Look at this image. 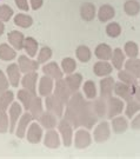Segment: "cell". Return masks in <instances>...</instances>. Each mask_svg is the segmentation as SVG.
Segmentation results:
<instances>
[{
  "instance_id": "1",
  "label": "cell",
  "mask_w": 140,
  "mask_h": 159,
  "mask_svg": "<svg viewBox=\"0 0 140 159\" xmlns=\"http://www.w3.org/2000/svg\"><path fill=\"white\" fill-rule=\"evenodd\" d=\"M79 121H80V127H84L90 130L93 126L97 124L98 121V117L95 116L93 107H92V100H86L85 104L83 105V107L80 108V111L78 112Z\"/></svg>"
},
{
  "instance_id": "2",
  "label": "cell",
  "mask_w": 140,
  "mask_h": 159,
  "mask_svg": "<svg viewBox=\"0 0 140 159\" xmlns=\"http://www.w3.org/2000/svg\"><path fill=\"white\" fill-rule=\"evenodd\" d=\"M45 106L47 111L54 113L58 118H61L62 114H64V111H65V102H61L53 93L45 97Z\"/></svg>"
},
{
  "instance_id": "3",
  "label": "cell",
  "mask_w": 140,
  "mask_h": 159,
  "mask_svg": "<svg viewBox=\"0 0 140 159\" xmlns=\"http://www.w3.org/2000/svg\"><path fill=\"white\" fill-rule=\"evenodd\" d=\"M124 108H125V104L123 99H120L119 97H110L107 99V118L112 119L114 117L121 114Z\"/></svg>"
},
{
  "instance_id": "4",
  "label": "cell",
  "mask_w": 140,
  "mask_h": 159,
  "mask_svg": "<svg viewBox=\"0 0 140 159\" xmlns=\"http://www.w3.org/2000/svg\"><path fill=\"white\" fill-rule=\"evenodd\" d=\"M58 130L62 139V144L66 148H70L73 144V126L65 119H61L58 123Z\"/></svg>"
},
{
  "instance_id": "5",
  "label": "cell",
  "mask_w": 140,
  "mask_h": 159,
  "mask_svg": "<svg viewBox=\"0 0 140 159\" xmlns=\"http://www.w3.org/2000/svg\"><path fill=\"white\" fill-rule=\"evenodd\" d=\"M92 143V136L87 129H79L75 132V137H73V144L79 150L88 148Z\"/></svg>"
},
{
  "instance_id": "6",
  "label": "cell",
  "mask_w": 140,
  "mask_h": 159,
  "mask_svg": "<svg viewBox=\"0 0 140 159\" xmlns=\"http://www.w3.org/2000/svg\"><path fill=\"white\" fill-rule=\"evenodd\" d=\"M134 89L135 86H129L123 81H118V83H114L113 92L117 94V97L123 99L124 102H127L134 96Z\"/></svg>"
},
{
  "instance_id": "7",
  "label": "cell",
  "mask_w": 140,
  "mask_h": 159,
  "mask_svg": "<svg viewBox=\"0 0 140 159\" xmlns=\"http://www.w3.org/2000/svg\"><path fill=\"white\" fill-rule=\"evenodd\" d=\"M53 94L56 96L61 102H65V105L67 104L68 99L71 98L72 96V93L70 91V89H68L67 84H66V81L65 79H58L56 80V84H54V89H53Z\"/></svg>"
},
{
  "instance_id": "8",
  "label": "cell",
  "mask_w": 140,
  "mask_h": 159,
  "mask_svg": "<svg viewBox=\"0 0 140 159\" xmlns=\"http://www.w3.org/2000/svg\"><path fill=\"white\" fill-rule=\"evenodd\" d=\"M33 120V117L32 114L29 113L28 111H26V113L21 114V117L19 118L17 123V126H16V136L19 138V139H23L24 137L26 136V131H27L29 124L32 123Z\"/></svg>"
},
{
  "instance_id": "9",
  "label": "cell",
  "mask_w": 140,
  "mask_h": 159,
  "mask_svg": "<svg viewBox=\"0 0 140 159\" xmlns=\"http://www.w3.org/2000/svg\"><path fill=\"white\" fill-rule=\"evenodd\" d=\"M26 139L31 144H38L43 139V126L39 123H31L26 131Z\"/></svg>"
},
{
  "instance_id": "10",
  "label": "cell",
  "mask_w": 140,
  "mask_h": 159,
  "mask_svg": "<svg viewBox=\"0 0 140 159\" xmlns=\"http://www.w3.org/2000/svg\"><path fill=\"white\" fill-rule=\"evenodd\" d=\"M23 114V105H20L18 102H13L10 106V133H13L16 131V126L19 118Z\"/></svg>"
},
{
  "instance_id": "11",
  "label": "cell",
  "mask_w": 140,
  "mask_h": 159,
  "mask_svg": "<svg viewBox=\"0 0 140 159\" xmlns=\"http://www.w3.org/2000/svg\"><path fill=\"white\" fill-rule=\"evenodd\" d=\"M111 136V126L107 121H101L99 125L94 129V140L97 143H104L108 140V138Z\"/></svg>"
},
{
  "instance_id": "12",
  "label": "cell",
  "mask_w": 140,
  "mask_h": 159,
  "mask_svg": "<svg viewBox=\"0 0 140 159\" xmlns=\"http://www.w3.org/2000/svg\"><path fill=\"white\" fill-rule=\"evenodd\" d=\"M38 123L43 126V129H46V130L56 129V125H58V117L54 113L46 110L38 118Z\"/></svg>"
},
{
  "instance_id": "13",
  "label": "cell",
  "mask_w": 140,
  "mask_h": 159,
  "mask_svg": "<svg viewBox=\"0 0 140 159\" xmlns=\"http://www.w3.org/2000/svg\"><path fill=\"white\" fill-rule=\"evenodd\" d=\"M18 66L20 68L21 73H28V72L38 71L39 63L31 59V58H28L27 56H20L18 59Z\"/></svg>"
},
{
  "instance_id": "14",
  "label": "cell",
  "mask_w": 140,
  "mask_h": 159,
  "mask_svg": "<svg viewBox=\"0 0 140 159\" xmlns=\"http://www.w3.org/2000/svg\"><path fill=\"white\" fill-rule=\"evenodd\" d=\"M92 107L99 119H104L107 117V99L102 97H97L92 100Z\"/></svg>"
},
{
  "instance_id": "15",
  "label": "cell",
  "mask_w": 140,
  "mask_h": 159,
  "mask_svg": "<svg viewBox=\"0 0 140 159\" xmlns=\"http://www.w3.org/2000/svg\"><path fill=\"white\" fill-rule=\"evenodd\" d=\"M6 72H7V79L10 81V84L13 87H18L21 80V71L18 66V64H10L6 68Z\"/></svg>"
},
{
  "instance_id": "16",
  "label": "cell",
  "mask_w": 140,
  "mask_h": 159,
  "mask_svg": "<svg viewBox=\"0 0 140 159\" xmlns=\"http://www.w3.org/2000/svg\"><path fill=\"white\" fill-rule=\"evenodd\" d=\"M39 94L40 97H47L53 93V89H54V80L52 79L48 75H43L39 80Z\"/></svg>"
},
{
  "instance_id": "17",
  "label": "cell",
  "mask_w": 140,
  "mask_h": 159,
  "mask_svg": "<svg viewBox=\"0 0 140 159\" xmlns=\"http://www.w3.org/2000/svg\"><path fill=\"white\" fill-rule=\"evenodd\" d=\"M114 78L113 77H104L100 80V97L108 99L110 97H112L113 90H114Z\"/></svg>"
},
{
  "instance_id": "18",
  "label": "cell",
  "mask_w": 140,
  "mask_h": 159,
  "mask_svg": "<svg viewBox=\"0 0 140 159\" xmlns=\"http://www.w3.org/2000/svg\"><path fill=\"white\" fill-rule=\"evenodd\" d=\"M43 72H44V74L51 77L53 80L61 79L62 77H64V72H62L61 67L56 63H54V61L45 64L43 66Z\"/></svg>"
},
{
  "instance_id": "19",
  "label": "cell",
  "mask_w": 140,
  "mask_h": 159,
  "mask_svg": "<svg viewBox=\"0 0 140 159\" xmlns=\"http://www.w3.org/2000/svg\"><path fill=\"white\" fill-rule=\"evenodd\" d=\"M60 139L61 138H60L59 132H56L54 129H51V130H47L44 137V144L48 148H58L61 144Z\"/></svg>"
},
{
  "instance_id": "20",
  "label": "cell",
  "mask_w": 140,
  "mask_h": 159,
  "mask_svg": "<svg viewBox=\"0 0 140 159\" xmlns=\"http://www.w3.org/2000/svg\"><path fill=\"white\" fill-rule=\"evenodd\" d=\"M17 96H18L19 102H21V105H23L24 110H25V111H28L31 104H32V102L34 100V98L37 97V92H32V91H29V90H26V89H21V90L18 91Z\"/></svg>"
},
{
  "instance_id": "21",
  "label": "cell",
  "mask_w": 140,
  "mask_h": 159,
  "mask_svg": "<svg viewBox=\"0 0 140 159\" xmlns=\"http://www.w3.org/2000/svg\"><path fill=\"white\" fill-rule=\"evenodd\" d=\"M20 83L23 85V89L29 90L32 92H37V84H38V73H37V71L25 73L23 79L20 80Z\"/></svg>"
},
{
  "instance_id": "22",
  "label": "cell",
  "mask_w": 140,
  "mask_h": 159,
  "mask_svg": "<svg viewBox=\"0 0 140 159\" xmlns=\"http://www.w3.org/2000/svg\"><path fill=\"white\" fill-rule=\"evenodd\" d=\"M7 39L10 41V45L17 50V51H20L24 48V41H25V35H24L21 32L19 31H11L8 35H7Z\"/></svg>"
},
{
  "instance_id": "23",
  "label": "cell",
  "mask_w": 140,
  "mask_h": 159,
  "mask_svg": "<svg viewBox=\"0 0 140 159\" xmlns=\"http://www.w3.org/2000/svg\"><path fill=\"white\" fill-rule=\"evenodd\" d=\"M85 102L86 100L84 99L83 93L77 91L75 93H72V96H71V98L68 99L67 104H66V107L78 113L79 111H80V108L83 107V105L85 104Z\"/></svg>"
},
{
  "instance_id": "24",
  "label": "cell",
  "mask_w": 140,
  "mask_h": 159,
  "mask_svg": "<svg viewBox=\"0 0 140 159\" xmlns=\"http://www.w3.org/2000/svg\"><path fill=\"white\" fill-rule=\"evenodd\" d=\"M112 71H113L112 64H110L108 61H105V60H99L93 66V72H94V74L98 75V77H100V78L110 75V74L112 73Z\"/></svg>"
},
{
  "instance_id": "25",
  "label": "cell",
  "mask_w": 140,
  "mask_h": 159,
  "mask_svg": "<svg viewBox=\"0 0 140 159\" xmlns=\"http://www.w3.org/2000/svg\"><path fill=\"white\" fill-rule=\"evenodd\" d=\"M65 81H66L71 93H75L77 91H79L80 86L83 84V75L80 73H74L73 72L71 74H67V77L65 78Z\"/></svg>"
},
{
  "instance_id": "26",
  "label": "cell",
  "mask_w": 140,
  "mask_h": 159,
  "mask_svg": "<svg viewBox=\"0 0 140 159\" xmlns=\"http://www.w3.org/2000/svg\"><path fill=\"white\" fill-rule=\"evenodd\" d=\"M111 127L114 133L117 134H121V133H125L127 129H129V121L125 117H121V116H117L112 118V121H111Z\"/></svg>"
},
{
  "instance_id": "27",
  "label": "cell",
  "mask_w": 140,
  "mask_h": 159,
  "mask_svg": "<svg viewBox=\"0 0 140 159\" xmlns=\"http://www.w3.org/2000/svg\"><path fill=\"white\" fill-rule=\"evenodd\" d=\"M115 16V10L114 7L108 4H105V5L100 6L99 11L97 13V17L100 20L101 23H107L110 20H112L113 18Z\"/></svg>"
},
{
  "instance_id": "28",
  "label": "cell",
  "mask_w": 140,
  "mask_h": 159,
  "mask_svg": "<svg viewBox=\"0 0 140 159\" xmlns=\"http://www.w3.org/2000/svg\"><path fill=\"white\" fill-rule=\"evenodd\" d=\"M80 16L85 21H92L97 17V10L92 2H84L80 7Z\"/></svg>"
},
{
  "instance_id": "29",
  "label": "cell",
  "mask_w": 140,
  "mask_h": 159,
  "mask_svg": "<svg viewBox=\"0 0 140 159\" xmlns=\"http://www.w3.org/2000/svg\"><path fill=\"white\" fill-rule=\"evenodd\" d=\"M126 61V56H125V52L121 48H114L112 52V57H111V63L112 66L114 68H117L118 71L121 70L124 66V64Z\"/></svg>"
},
{
  "instance_id": "30",
  "label": "cell",
  "mask_w": 140,
  "mask_h": 159,
  "mask_svg": "<svg viewBox=\"0 0 140 159\" xmlns=\"http://www.w3.org/2000/svg\"><path fill=\"white\" fill-rule=\"evenodd\" d=\"M112 52L113 50L111 48L110 45H107V44H99V45L95 47L94 53H95V57L98 58L99 60L108 61V60H111Z\"/></svg>"
},
{
  "instance_id": "31",
  "label": "cell",
  "mask_w": 140,
  "mask_h": 159,
  "mask_svg": "<svg viewBox=\"0 0 140 159\" xmlns=\"http://www.w3.org/2000/svg\"><path fill=\"white\" fill-rule=\"evenodd\" d=\"M124 67L126 71H129L131 74H133L135 78H140V59L139 58H129L125 64Z\"/></svg>"
},
{
  "instance_id": "32",
  "label": "cell",
  "mask_w": 140,
  "mask_h": 159,
  "mask_svg": "<svg viewBox=\"0 0 140 159\" xmlns=\"http://www.w3.org/2000/svg\"><path fill=\"white\" fill-rule=\"evenodd\" d=\"M38 47H39V44H38V41L34 39L33 37H27V38H25V41H24V50L26 51V53L28 54L29 58H33L38 54Z\"/></svg>"
},
{
  "instance_id": "33",
  "label": "cell",
  "mask_w": 140,
  "mask_h": 159,
  "mask_svg": "<svg viewBox=\"0 0 140 159\" xmlns=\"http://www.w3.org/2000/svg\"><path fill=\"white\" fill-rule=\"evenodd\" d=\"M17 57L16 50L8 44H0V59L4 61H11Z\"/></svg>"
},
{
  "instance_id": "34",
  "label": "cell",
  "mask_w": 140,
  "mask_h": 159,
  "mask_svg": "<svg viewBox=\"0 0 140 159\" xmlns=\"http://www.w3.org/2000/svg\"><path fill=\"white\" fill-rule=\"evenodd\" d=\"M124 110H125L126 117L129 118V119H132L135 114L140 112V102L137 99H134V98H131L129 100L126 102V106H125Z\"/></svg>"
},
{
  "instance_id": "35",
  "label": "cell",
  "mask_w": 140,
  "mask_h": 159,
  "mask_svg": "<svg viewBox=\"0 0 140 159\" xmlns=\"http://www.w3.org/2000/svg\"><path fill=\"white\" fill-rule=\"evenodd\" d=\"M13 21H14V24L17 26L21 27V29H28V27H31L33 25L32 17L28 16V14H25V13H18V14H16L14 18H13Z\"/></svg>"
},
{
  "instance_id": "36",
  "label": "cell",
  "mask_w": 140,
  "mask_h": 159,
  "mask_svg": "<svg viewBox=\"0 0 140 159\" xmlns=\"http://www.w3.org/2000/svg\"><path fill=\"white\" fill-rule=\"evenodd\" d=\"M28 112L32 114V117H33V119L38 120L41 113L44 112V107H43V99H41V97H35L34 98V100L32 102L31 104V106H29V110H28Z\"/></svg>"
},
{
  "instance_id": "37",
  "label": "cell",
  "mask_w": 140,
  "mask_h": 159,
  "mask_svg": "<svg viewBox=\"0 0 140 159\" xmlns=\"http://www.w3.org/2000/svg\"><path fill=\"white\" fill-rule=\"evenodd\" d=\"M124 11L129 17H135L140 13V2L138 0H126L124 4Z\"/></svg>"
},
{
  "instance_id": "38",
  "label": "cell",
  "mask_w": 140,
  "mask_h": 159,
  "mask_svg": "<svg viewBox=\"0 0 140 159\" xmlns=\"http://www.w3.org/2000/svg\"><path fill=\"white\" fill-rule=\"evenodd\" d=\"M14 102V94L12 91H2L0 92V110L6 111L11 106V104Z\"/></svg>"
},
{
  "instance_id": "39",
  "label": "cell",
  "mask_w": 140,
  "mask_h": 159,
  "mask_svg": "<svg viewBox=\"0 0 140 159\" xmlns=\"http://www.w3.org/2000/svg\"><path fill=\"white\" fill-rule=\"evenodd\" d=\"M75 56H77L79 61H81V63H87V61H90L91 58H92V52H91L88 46L80 45V46H78L77 50H75Z\"/></svg>"
},
{
  "instance_id": "40",
  "label": "cell",
  "mask_w": 140,
  "mask_h": 159,
  "mask_svg": "<svg viewBox=\"0 0 140 159\" xmlns=\"http://www.w3.org/2000/svg\"><path fill=\"white\" fill-rule=\"evenodd\" d=\"M118 78H119L120 81H123V83H125V84H127L129 86H137L139 84L138 78H135L133 74H131L126 70H119Z\"/></svg>"
},
{
  "instance_id": "41",
  "label": "cell",
  "mask_w": 140,
  "mask_h": 159,
  "mask_svg": "<svg viewBox=\"0 0 140 159\" xmlns=\"http://www.w3.org/2000/svg\"><path fill=\"white\" fill-rule=\"evenodd\" d=\"M83 91L84 94L88 100H93L94 98H97L98 91H97V86H95L93 80H87L85 81V84L83 85Z\"/></svg>"
},
{
  "instance_id": "42",
  "label": "cell",
  "mask_w": 140,
  "mask_h": 159,
  "mask_svg": "<svg viewBox=\"0 0 140 159\" xmlns=\"http://www.w3.org/2000/svg\"><path fill=\"white\" fill-rule=\"evenodd\" d=\"M62 116H64V119L73 126V129H79L80 127V121H79V117L77 112H74V111L66 107Z\"/></svg>"
},
{
  "instance_id": "43",
  "label": "cell",
  "mask_w": 140,
  "mask_h": 159,
  "mask_svg": "<svg viewBox=\"0 0 140 159\" xmlns=\"http://www.w3.org/2000/svg\"><path fill=\"white\" fill-rule=\"evenodd\" d=\"M124 52H125V56L129 58H138L140 53L139 46L134 41H127L125 46H124Z\"/></svg>"
},
{
  "instance_id": "44",
  "label": "cell",
  "mask_w": 140,
  "mask_h": 159,
  "mask_svg": "<svg viewBox=\"0 0 140 159\" xmlns=\"http://www.w3.org/2000/svg\"><path fill=\"white\" fill-rule=\"evenodd\" d=\"M77 68V63L73 58H64L61 61V70L64 74H71L75 71Z\"/></svg>"
},
{
  "instance_id": "45",
  "label": "cell",
  "mask_w": 140,
  "mask_h": 159,
  "mask_svg": "<svg viewBox=\"0 0 140 159\" xmlns=\"http://www.w3.org/2000/svg\"><path fill=\"white\" fill-rule=\"evenodd\" d=\"M13 16H14V11L12 7H10L8 5L0 6V20L1 21H4V23L10 21Z\"/></svg>"
},
{
  "instance_id": "46",
  "label": "cell",
  "mask_w": 140,
  "mask_h": 159,
  "mask_svg": "<svg viewBox=\"0 0 140 159\" xmlns=\"http://www.w3.org/2000/svg\"><path fill=\"white\" fill-rule=\"evenodd\" d=\"M121 33V26L118 23H110L106 26V34L110 38H118Z\"/></svg>"
},
{
  "instance_id": "47",
  "label": "cell",
  "mask_w": 140,
  "mask_h": 159,
  "mask_svg": "<svg viewBox=\"0 0 140 159\" xmlns=\"http://www.w3.org/2000/svg\"><path fill=\"white\" fill-rule=\"evenodd\" d=\"M52 58V50L47 46H44L40 48L39 53H38V63L39 64H46Z\"/></svg>"
},
{
  "instance_id": "48",
  "label": "cell",
  "mask_w": 140,
  "mask_h": 159,
  "mask_svg": "<svg viewBox=\"0 0 140 159\" xmlns=\"http://www.w3.org/2000/svg\"><path fill=\"white\" fill-rule=\"evenodd\" d=\"M10 129V118L6 111L0 110V133H6Z\"/></svg>"
},
{
  "instance_id": "49",
  "label": "cell",
  "mask_w": 140,
  "mask_h": 159,
  "mask_svg": "<svg viewBox=\"0 0 140 159\" xmlns=\"http://www.w3.org/2000/svg\"><path fill=\"white\" fill-rule=\"evenodd\" d=\"M8 85H10V81L6 78L5 73L0 70V92L8 90Z\"/></svg>"
},
{
  "instance_id": "50",
  "label": "cell",
  "mask_w": 140,
  "mask_h": 159,
  "mask_svg": "<svg viewBox=\"0 0 140 159\" xmlns=\"http://www.w3.org/2000/svg\"><path fill=\"white\" fill-rule=\"evenodd\" d=\"M16 5L19 10H21L24 12H27L29 10V6H28V1L27 0H14Z\"/></svg>"
},
{
  "instance_id": "51",
  "label": "cell",
  "mask_w": 140,
  "mask_h": 159,
  "mask_svg": "<svg viewBox=\"0 0 140 159\" xmlns=\"http://www.w3.org/2000/svg\"><path fill=\"white\" fill-rule=\"evenodd\" d=\"M131 127L132 130H140V113L133 117V120L131 121Z\"/></svg>"
},
{
  "instance_id": "52",
  "label": "cell",
  "mask_w": 140,
  "mask_h": 159,
  "mask_svg": "<svg viewBox=\"0 0 140 159\" xmlns=\"http://www.w3.org/2000/svg\"><path fill=\"white\" fill-rule=\"evenodd\" d=\"M29 4H31L32 10L37 11V10H39L40 7L43 6V4H44V0H29Z\"/></svg>"
},
{
  "instance_id": "53",
  "label": "cell",
  "mask_w": 140,
  "mask_h": 159,
  "mask_svg": "<svg viewBox=\"0 0 140 159\" xmlns=\"http://www.w3.org/2000/svg\"><path fill=\"white\" fill-rule=\"evenodd\" d=\"M133 98H134V99H137V100H138V102H140V85H139V84L135 86V89H134V96H133Z\"/></svg>"
},
{
  "instance_id": "54",
  "label": "cell",
  "mask_w": 140,
  "mask_h": 159,
  "mask_svg": "<svg viewBox=\"0 0 140 159\" xmlns=\"http://www.w3.org/2000/svg\"><path fill=\"white\" fill-rule=\"evenodd\" d=\"M4 31H5V25H4V21L0 20V35L4 34Z\"/></svg>"
},
{
  "instance_id": "55",
  "label": "cell",
  "mask_w": 140,
  "mask_h": 159,
  "mask_svg": "<svg viewBox=\"0 0 140 159\" xmlns=\"http://www.w3.org/2000/svg\"><path fill=\"white\" fill-rule=\"evenodd\" d=\"M138 80H139V85H140V78H139V79H138Z\"/></svg>"
},
{
  "instance_id": "56",
  "label": "cell",
  "mask_w": 140,
  "mask_h": 159,
  "mask_svg": "<svg viewBox=\"0 0 140 159\" xmlns=\"http://www.w3.org/2000/svg\"><path fill=\"white\" fill-rule=\"evenodd\" d=\"M139 54H140V53H139Z\"/></svg>"
}]
</instances>
